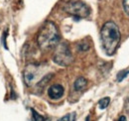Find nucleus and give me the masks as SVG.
I'll list each match as a JSON object with an SVG mask.
<instances>
[{
    "label": "nucleus",
    "mask_w": 129,
    "mask_h": 121,
    "mask_svg": "<svg viewBox=\"0 0 129 121\" xmlns=\"http://www.w3.org/2000/svg\"><path fill=\"white\" fill-rule=\"evenodd\" d=\"M64 12L74 16L75 18H86L90 14L89 7L82 1H68L63 6Z\"/></svg>",
    "instance_id": "7ed1b4c3"
},
{
    "label": "nucleus",
    "mask_w": 129,
    "mask_h": 121,
    "mask_svg": "<svg viewBox=\"0 0 129 121\" xmlns=\"http://www.w3.org/2000/svg\"><path fill=\"white\" fill-rule=\"evenodd\" d=\"M128 74H129V71H126V70L119 72L118 75H117V80L118 81H122L124 79V77H126V76H128Z\"/></svg>",
    "instance_id": "9b49d317"
},
{
    "label": "nucleus",
    "mask_w": 129,
    "mask_h": 121,
    "mask_svg": "<svg viewBox=\"0 0 129 121\" xmlns=\"http://www.w3.org/2000/svg\"><path fill=\"white\" fill-rule=\"evenodd\" d=\"M76 118H77V114L75 112H72V113L64 115V117H62L59 121H76Z\"/></svg>",
    "instance_id": "1a4fd4ad"
},
{
    "label": "nucleus",
    "mask_w": 129,
    "mask_h": 121,
    "mask_svg": "<svg viewBox=\"0 0 129 121\" xmlns=\"http://www.w3.org/2000/svg\"><path fill=\"white\" fill-rule=\"evenodd\" d=\"M126 108H127V111L129 112V98L127 99V102H126Z\"/></svg>",
    "instance_id": "2eb2a0df"
},
{
    "label": "nucleus",
    "mask_w": 129,
    "mask_h": 121,
    "mask_svg": "<svg viewBox=\"0 0 129 121\" xmlns=\"http://www.w3.org/2000/svg\"><path fill=\"white\" fill-rule=\"evenodd\" d=\"M89 49V45L85 42H81L79 44V50L80 51H87Z\"/></svg>",
    "instance_id": "f8f14e48"
},
{
    "label": "nucleus",
    "mask_w": 129,
    "mask_h": 121,
    "mask_svg": "<svg viewBox=\"0 0 129 121\" xmlns=\"http://www.w3.org/2000/svg\"><path fill=\"white\" fill-rule=\"evenodd\" d=\"M53 60L57 65L62 67H68L73 63L74 58L67 43H61L57 45L56 51L53 56Z\"/></svg>",
    "instance_id": "39448f33"
},
{
    "label": "nucleus",
    "mask_w": 129,
    "mask_h": 121,
    "mask_svg": "<svg viewBox=\"0 0 129 121\" xmlns=\"http://www.w3.org/2000/svg\"><path fill=\"white\" fill-rule=\"evenodd\" d=\"M109 102H110V98L109 97H103L98 101V106H99L100 109H105L108 106Z\"/></svg>",
    "instance_id": "6e6552de"
},
{
    "label": "nucleus",
    "mask_w": 129,
    "mask_h": 121,
    "mask_svg": "<svg viewBox=\"0 0 129 121\" xmlns=\"http://www.w3.org/2000/svg\"><path fill=\"white\" fill-rule=\"evenodd\" d=\"M32 112H33V118L35 121H49L48 119H46L44 116L40 115L38 112H36L34 109H32Z\"/></svg>",
    "instance_id": "9d476101"
},
{
    "label": "nucleus",
    "mask_w": 129,
    "mask_h": 121,
    "mask_svg": "<svg viewBox=\"0 0 129 121\" xmlns=\"http://www.w3.org/2000/svg\"><path fill=\"white\" fill-rule=\"evenodd\" d=\"M120 31L118 26L111 21L106 22L100 31V39L104 52L108 56H112L116 52L120 43Z\"/></svg>",
    "instance_id": "f257e3e1"
},
{
    "label": "nucleus",
    "mask_w": 129,
    "mask_h": 121,
    "mask_svg": "<svg viewBox=\"0 0 129 121\" xmlns=\"http://www.w3.org/2000/svg\"><path fill=\"white\" fill-rule=\"evenodd\" d=\"M64 89L61 84H53L48 89V95L52 99H59L64 95Z\"/></svg>",
    "instance_id": "423d86ee"
},
{
    "label": "nucleus",
    "mask_w": 129,
    "mask_h": 121,
    "mask_svg": "<svg viewBox=\"0 0 129 121\" xmlns=\"http://www.w3.org/2000/svg\"><path fill=\"white\" fill-rule=\"evenodd\" d=\"M122 5L125 13L129 15V0H122Z\"/></svg>",
    "instance_id": "ddd939ff"
},
{
    "label": "nucleus",
    "mask_w": 129,
    "mask_h": 121,
    "mask_svg": "<svg viewBox=\"0 0 129 121\" xmlns=\"http://www.w3.org/2000/svg\"><path fill=\"white\" fill-rule=\"evenodd\" d=\"M117 121H127V119H126V117H125L124 115H122V116L119 117V119H118Z\"/></svg>",
    "instance_id": "4468645a"
},
{
    "label": "nucleus",
    "mask_w": 129,
    "mask_h": 121,
    "mask_svg": "<svg viewBox=\"0 0 129 121\" xmlns=\"http://www.w3.org/2000/svg\"><path fill=\"white\" fill-rule=\"evenodd\" d=\"M86 84H87L86 79H85L84 77L81 76V77H79V78L76 79V81H75V83H74V88H75L76 90H82V89L85 88Z\"/></svg>",
    "instance_id": "0eeeda50"
},
{
    "label": "nucleus",
    "mask_w": 129,
    "mask_h": 121,
    "mask_svg": "<svg viewBox=\"0 0 129 121\" xmlns=\"http://www.w3.org/2000/svg\"><path fill=\"white\" fill-rule=\"evenodd\" d=\"M60 42V34L56 24L52 21L45 22L37 35V43L43 51H48L56 47Z\"/></svg>",
    "instance_id": "f03ea898"
},
{
    "label": "nucleus",
    "mask_w": 129,
    "mask_h": 121,
    "mask_svg": "<svg viewBox=\"0 0 129 121\" xmlns=\"http://www.w3.org/2000/svg\"><path fill=\"white\" fill-rule=\"evenodd\" d=\"M23 76H24V81L26 85L32 86L34 84H37L45 76L44 68L40 65L30 64L25 68Z\"/></svg>",
    "instance_id": "20e7f679"
}]
</instances>
